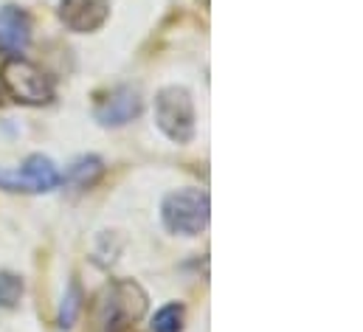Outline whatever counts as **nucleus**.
Wrapping results in <instances>:
<instances>
[{"instance_id": "obj_2", "label": "nucleus", "mask_w": 363, "mask_h": 332, "mask_svg": "<svg viewBox=\"0 0 363 332\" xmlns=\"http://www.w3.org/2000/svg\"><path fill=\"white\" fill-rule=\"evenodd\" d=\"M0 79H3L6 93L20 104L40 107L54 99V79L37 62L26 60L23 54L6 57V62L0 65Z\"/></svg>"}, {"instance_id": "obj_13", "label": "nucleus", "mask_w": 363, "mask_h": 332, "mask_svg": "<svg viewBox=\"0 0 363 332\" xmlns=\"http://www.w3.org/2000/svg\"><path fill=\"white\" fill-rule=\"evenodd\" d=\"M0 99H3V93H0Z\"/></svg>"}, {"instance_id": "obj_6", "label": "nucleus", "mask_w": 363, "mask_h": 332, "mask_svg": "<svg viewBox=\"0 0 363 332\" xmlns=\"http://www.w3.org/2000/svg\"><path fill=\"white\" fill-rule=\"evenodd\" d=\"M144 110V99L138 93V87L133 84H118L110 93H104L101 99H96L93 104V118L101 127H124L133 118H138Z\"/></svg>"}, {"instance_id": "obj_3", "label": "nucleus", "mask_w": 363, "mask_h": 332, "mask_svg": "<svg viewBox=\"0 0 363 332\" xmlns=\"http://www.w3.org/2000/svg\"><path fill=\"white\" fill-rule=\"evenodd\" d=\"M161 217H164V226L172 234L197 237L208 226V217H211L208 194L200 192V189H178V192L164 197Z\"/></svg>"}, {"instance_id": "obj_12", "label": "nucleus", "mask_w": 363, "mask_h": 332, "mask_svg": "<svg viewBox=\"0 0 363 332\" xmlns=\"http://www.w3.org/2000/svg\"><path fill=\"white\" fill-rule=\"evenodd\" d=\"M20 296H23V279L17 273H9L3 270L0 273V307L11 310L20 304Z\"/></svg>"}, {"instance_id": "obj_5", "label": "nucleus", "mask_w": 363, "mask_h": 332, "mask_svg": "<svg viewBox=\"0 0 363 332\" xmlns=\"http://www.w3.org/2000/svg\"><path fill=\"white\" fill-rule=\"evenodd\" d=\"M62 183L60 169L45 155H31L20 169H0V189L6 192H26V194H45Z\"/></svg>"}, {"instance_id": "obj_7", "label": "nucleus", "mask_w": 363, "mask_h": 332, "mask_svg": "<svg viewBox=\"0 0 363 332\" xmlns=\"http://www.w3.org/2000/svg\"><path fill=\"white\" fill-rule=\"evenodd\" d=\"M110 17V0H60V20L77 34L99 31Z\"/></svg>"}, {"instance_id": "obj_1", "label": "nucleus", "mask_w": 363, "mask_h": 332, "mask_svg": "<svg viewBox=\"0 0 363 332\" xmlns=\"http://www.w3.org/2000/svg\"><path fill=\"white\" fill-rule=\"evenodd\" d=\"M147 313V293L133 279L107 282L93 299L91 324L93 332H127Z\"/></svg>"}, {"instance_id": "obj_8", "label": "nucleus", "mask_w": 363, "mask_h": 332, "mask_svg": "<svg viewBox=\"0 0 363 332\" xmlns=\"http://www.w3.org/2000/svg\"><path fill=\"white\" fill-rule=\"evenodd\" d=\"M31 43V17L26 9L6 3L0 9V51L9 57H20Z\"/></svg>"}, {"instance_id": "obj_9", "label": "nucleus", "mask_w": 363, "mask_h": 332, "mask_svg": "<svg viewBox=\"0 0 363 332\" xmlns=\"http://www.w3.org/2000/svg\"><path fill=\"white\" fill-rule=\"evenodd\" d=\"M101 175H104L101 158H96V155H82V158H77L74 164L68 166V172H65V189H71L74 194L88 192V189H93V186L101 180Z\"/></svg>"}, {"instance_id": "obj_11", "label": "nucleus", "mask_w": 363, "mask_h": 332, "mask_svg": "<svg viewBox=\"0 0 363 332\" xmlns=\"http://www.w3.org/2000/svg\"><path fill=\"white\" fill-rule=\"evenodd\" d=\"M79 310H82V290H79V282H71L68 293L62 299V307H60V327L71 330L79 319Z\"/></svg>"}, {"instance_id": "obj_10", "label": "nucleus", "mask_w": 363, "mask_h": 332, "mask_svg": "<svg viewBox=\"0 0 363 332\" xmlns=\"http://www.w3.org/2000/svg\"><path fill=\"white\" fill-rule=\"evenodd\" d=\"M183 319H186V313H183V304L178 301H172V304H167V307H161L155 316H152V332H183Z\"/></svg>"}, {"instance_id": "obj_4", "label": "nucleus", "mask_w": 363, "mask_h": 332, "mask_svg": "<svg viewBox=\"0 0 363 332\" xmlns=\"http://www.w3.org/2000/svg\"><path fill=\"white\" fill-rule=\"evenodd\" d=\"M155 121L175 144H189L194 138V104L186 87L169 84L155 96Z\"/></svg>"}]
</instances>
